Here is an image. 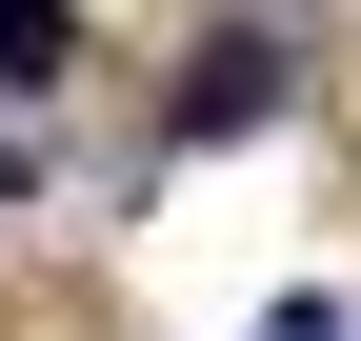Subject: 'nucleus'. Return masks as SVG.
I'll list each match as a JSON object with an SVG mask.
<instances>
[{
  "instance_id": "4",
  "label": "nucleus",
  "mask_w": 361,
  "mask_h": 341,
  "mask_svg": "<svg viewBox=\"0 0 361 341\" xmlns=\"http://www.w3.org/2000/svg\"><path fill=\"white\" fill-rule=\"evenodd\" d=\"M0 201H20V141H0Z\"/></svg>"
},
{
  "instance_id": "2",
  "label": "nucleus",
  "mask_w": 361,
  "mask_h": 341,
  "mask_svg": "<svg viewBox=\"0 0 361 341\" xmlns=\"http://www.w3.org/2000/svg\"><path fill=\"white\" fill-rule=\"evenodd\" d=\"M0 80H61V0H0Z\"/></svg>"
},
{
  "instance_id": "1",
  "label": "nucleus",
  "mask_w": 361,
  "mask_h": 341,
  "mask_svg": "<svg viewBox=\"0 0 361 341\" xmlns=\"http://www.w3.org/2000/svg\"><path fill=\"white\" fill-rule=\"evenodd\" d=\"M281 101H301V40H201V80L161 101V141L201 161V141H241V120H281Z\"/></svg>"
},
{
  "instance_id": "3",
  "label": "nucleus",
  "mask_w": 361,
  "mask_h": 341,
  "mask_svg": "<svg viewBox=\"0 0 361 341\" xmlns=\"http://www.w3.org/2000/svg\"><path fill=\"white\" fill-rule=\"evenodd\" d=\"M261 341H361V321H341V302H281V321H261Z\"/></svg>"
}]
</instances>
